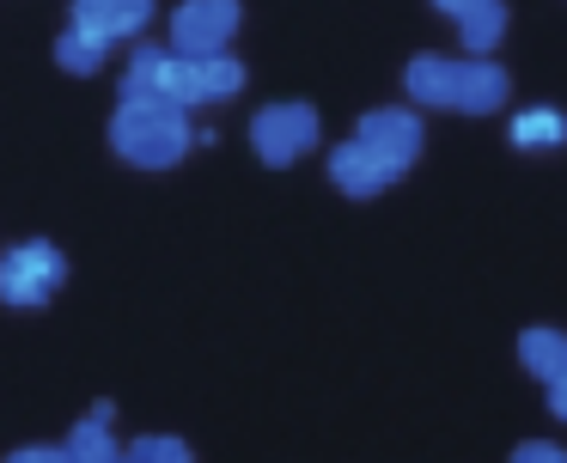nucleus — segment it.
<instances>
[{
  "instance_id": "19",
  "label": "nucleus",
  "mask_w": 567,
  "mask_h": 463,
  "mask_svg": "<svg viewBox=\"0 0 567 463\" xmlns=\"http://www.w3.org/2000/svg\"><path fill=\"white\" fill-rule=\"evenodd\" d=\"M476 7H488V0H433V12H445V19H470V12H476Z\"/></svg>"
},
{
  "instance_id": "17",
  "label": "nucleus",
  "mask_w": 567,
  "mask_h": 463,
  "mask_svg": "<svg viewBox=\"0 0 567 463\" xmlns=\"http://www.w3.org/2000/svg\"><path fill=\"white\" fill-rule=\"evenodd\" d=\"M13 463H68V445H19Z\"/></svg>"
},
{
  "instance_id": "2",
  "label": "nucleus",
  "mask_w": 567,
  "mask_h": 463,
  "mask_svg": "<svg viewBox=\"0 0 567 463\" xmlns=\"http://www.w3.org/2000/svg\"><path fill=\"white\" fill-rule=\"evenodd\" d=\"M403 92L421 110H457V116H494L513 97V80L494 55H415L403 68Z\"/></svg>"
},
{
  "instance_id": "9",
  "label": "nucleus",
  "mask_w": 567,
  "mask_h": 463,
  "mask_svg": "<svg viewBox=\"0 0 567 463\" xmlns=\"http://www.w3.org/2000/svg\"><path fill=\"white\" fill-rule=\"evenodd\" d=\"M153 12H159L153 0H74L68 19L86 24V31H99V37H111V43H141L147 24H153Z\"/></svg>"
},
{
  "instance_id": "5",
  "label": "nucleus",
  "mask_w": 567,
  "mask_h": 463,
  "mask_svg": "<svg viewBox=\"0 0 567 463\" xmlns=\"http://www.w3.org/2000/svg\"><path fill=\"white\" fill-rule=\"evenodd\" d=\"M318 141H323V116L311 104H299V97L262 104L257 116H250V153H257L262 165H275V171H287L306 153H318Z\"/></svg>"
},
{
  "instance_id": "7",
  "label": "nucleus",
  "mask_w": 567,
  "mask_h": 463,
  "mask_svg": "<svg viewBox=\"0 0 567 463\" xmlns=\"http://www.w3.org/2000/svg\"><path fill=\"white\" fill-rule=\"evenodd\" d=\"M123 97H172V104H184V49L135 43L128 49V73H123Z\"/></svg>"
},
{
  "instance_id": "15",
  "label": "nucleus",
  "mask_w": 567,
  "mask_h": 463,
  "mask_svg": "<svg viewBox=\"0 0 567 463\" xmlns=\"http://www.w3.org/2000/svg\"><path fill=\"white\" fill-rule=\"evenodd\" d=\"M128 457L135 463H189V445L177 433H141V439H128Z\"/></svg>"
},
{
  "instance_id": "12",
  "label": "nucleus",
  "mask_w": 567,
  "mask_h": 463,
  "mask_svg": "<svg viewBox=\"0 0 567 463\" xmlns=\"http://www.w3.org/2000/svg\"><path fill=\"white\" fill-rule=\"evenodd\" d=\"M111 49H116L111 37H99V31H86V24L68 19V31L55 37V68H62V73H80V80H92V73L111 61Z\"/></svg>"
},
{
  "instance_id": "14",
  "label": "nucleus",
  "mask_w": 567,
  "mask_h": 463,
  "mask_svg": "<svg viewBox=\"0 0 567 463\" xmlns=\"http://www.w3.org/2000/svg\"><path fill=\"white\" fill-rule=\"evenodd\" d=\"M457 43H464L470 55H494V49L506 43V7L501 0H488V7H476L470 19H457Z\"/></svg>"
},
{
  "instance_id": "4",
  "label": "nucleus",
  "mask_w": 567,
  "mask_h": 463,
  "mask_svg": "<svg viewBox=\"0 0 567 463\" xmlns=\"http://www.w3.org/2000/svg\"><path fill=\"white\" fill-rule=\"evenodd\" d=\"M62 287H68L62 244L25 238V244H7V250H0V305H13V311H38V305H50Z\"/></svg>"
},
{
  "instance_id": "10",
  "label": "nucleus",
  "mask_w": 567,
  "mask_h": 463,
  "mask_svg": "<svg viewBox=\"0 0 567 463\" xmlns=\"http://www.w3.org/2000/svg\"><path fill=\"white\" fill-rule=\"evenodd\" d=\"M62 445H68V463H116V457H123V439H116V409H111V402L86 409Z\"/></svg>"
},
{
  "instance_id": "16",
  "label": "nucleus",
  "mask_w": 567,
  "mask_h": 463,
  "mask_svg": "<svg viewBox=\"0 0 567 463\" xmlns=\"http://www.w3.org/2000/svg\"><path fill=\"white\" fill-rule=\"evenodd\" d=\"M518 463H567V451L555 445V439H525V445H518Z\"/></svg>"
},
{
  "instance_id": "1",
  "label": "nucleus",
  "mask_w": 567,
  "mask_h": 463,
  "mask_svg": "<svg viewBox=\"0 0 567 463\" xmlns=\"http://www.w3.org/2000/svg\"><path fill=\"white\" fill-rule=\"evenodd\" d=\"M421 141H427V128H421V104H379V110H367V116L354 122L348 141L330 146L323 171H330V183L342 195L367 202V195H384L391 183H403L409 171H415Z\"/></svg>"
},
{
  "instance_id": "18",
  "label": "nucleus",
  "mask_w": 567,
  "mask_h": 463,
  "mask_svg": "<svg viewBox=\"0 0 567 463\" xmlns=\"http://www.w3.org/2000/svg\"><path fill=\"white\" fill-rule=\"evenodd\" d=\"M543 402H549V414H555V421L567 426V372H561V378H549V384H543Z\"/></svg>"
},
{
  "instance_id": "13",
  "label": "nucleus",
  "mask_w": 567,
  "mask_h": 463,
  "mask_svg": "<svg viewBox=\"0 0 567 463\" xmlns=\"http://www.w3.org/2000/svg\"><path fill=\"white\" fill-rule=\"evenodd\" d=\"M518 366H525L537 384L561 378L567 372V336H561V329H543V323L525 329V336H518Z\"/></svg>"
},
{
  "instance_id": "6",
  "label": "nucleus",
  "mask_w": 567,
  "mask_h": 463,
  "mask_svg": "<svg viewBox=\"0 0 567 463\" xmlns=\"http://www.w3.org/2000/svg\"><path fill=\"white\" fill-rule=\"evenodd\" d=\"M238 24H245L238 0H184L172 12V49H184V55H220V49L238 43Z\"/></svg>"
},
{
  "instance_id": "8",
  "label": "nucleus",
  "mask_w": 567,
  "mask_h": 463,
  "mask_svg": "<svg viewBox=\"0 0 567 463\" xmlns=\"http://www.w3.org/2000/svg\"><path fill=\"white\" fill-rule=\"evenodd\" d=\"M245 92V61L233 49L220 55H184V104L202 110V104H233Z\"/></svg>"
},
{
  "instance_id": "11",
  "label": "nucleus",
  "mask_w": 567,
  "mask_h": 463,
  "mask_svg": "<svg viewBox=\"0 0 567 463\" xmlns=\"http://www.w3.org/2000/svg\"><path fill=\"white\" fill-rule=\"evenodd\" d=\"M506 141L518 153H555V146H567V116L555 104H518L506 122Z\"/></svg>"
},
{
  "instance_id": "3",
  "label": "nucleus",
  "mask_w": 567,
  "mask_h": 463,
  "mask_svg": "<svg viewBox=\"0 0 567 463\" xmlns=\"http://www.w3.org/2000/svg\"><path fill=\"white\" fill-rule=\"evenodd\" d=\"M196 141V122L172 97H116L111 110V153L135 171H172Z\"/></svg>"
}]
</instances>
